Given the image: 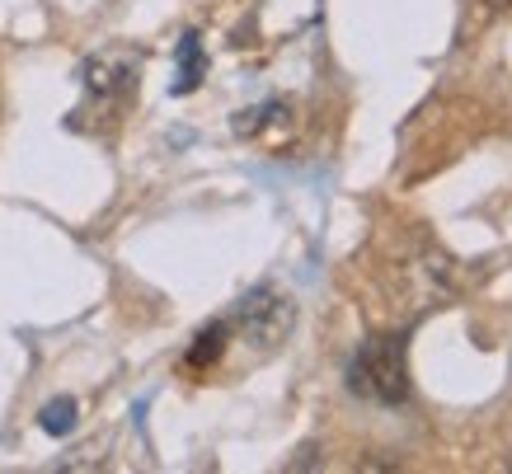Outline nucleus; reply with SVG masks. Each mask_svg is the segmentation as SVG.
I'll list each match as a JSON object with an SVG mask.
<instances>
[{
	"label": "nucleus",
	"instance_id": "obj_1",
	"mask_svg": "<svg viewBox=\"0 0 512 474\" xmlns=\"http://www.w3.org/2000/svg\"><path fill=\"white\" fill-rule=\"evenodd\" d=\"M348 390L372 404H404L409 399V362L400 338H372L348 362Z\"/></svg>",
	"mask_w": 512,
	"mask_h": 474
},
{
	"label": "nucleus",
	"instance_id": "obj_2",
	"mask_svg": "<svg viewBox=\"0 0 512 474\" xmlns=\"http://www.w3.org/2000/svg\"><path fill=\"white\" fill-rule=\"evenodd\" d=\"M235 329L249 338V343H259V348H273L287 329H292V301L278 296V291H254L240 315H235Z\"/></svg>",
	"mask_w": 512,
	"mask_h": 474
},
{
	"label": "nucleus",
	"instance_id": "obj_3",
	"mask_svg": "<svg viewBox=\"0 0 512 474\" xmlns=\"http://www.w3.org/2000/svg\"><path fill=\"white\" fill-rule=\"evenodd\" d=\"M137 76V57H127V52H99L85 62V85L90 94H118L132 85Z\"/></svg>",
	"mask_w": 512,
	"mask_h": 474
},
{
	"label": "nucleus",
	"instance_id": "obj_4",
	"mask_svg": "<svg viewBox=\"0 0 512 474\" xmlns=\"http://www.w3.org/2000/svg\"><path fill=\"white\" fill-rule=\"evenodd\" d=\"M202 76H207V57H202V38L198 33H184V43H179V76H174L170 90L174 94H188L198 90Z\"/></svg>",
	"mask_w": 512,
	"mask_h": 474
},
{
	"label": "nucleus",
	"instance_id": "obj_5",
	"mask_svg": "<svg viewBox=\"0 0 512 474\" xmlns=\"http://www.w3.org/2000/svg\"><path fill=\"white\" fill-rule=\"evenodd\" d=\"M226 338H231V324L226 320L207 324V329L193 338V348H188V367H212L221 352H226Z\"/></svg>",
	"mask_w": 512,
	"mask_h": 474
},
{
	"label": "nucleus",
	"instance_id": "obj_6",
	"mask_svg": "<svg viewBox=\"0 0 512 474\" xmlns=\"http://www.w3.org/2000/svg\"><path fill=\"white\" fill-rule=\"evenodd\" d=\"M38 423H43V432H52V437H66V432L76 428V399H52L43 413H38Z\"/></svg>",
	"mask_w": 512,
	"mask_h": 474
},
{
	"label": "nucleus",
	"instance_id": "obj_7",
	"mask_svg": "<svg viewBox=\"0 0 512 474\" xmlns=\"http://www.w3.org/2000/svg\"><path fill=\"white\" fill-rule=\"evenodd\" d=\"M489 5H508V0H489Z\"/></svg>",
	"mask_w": 512,
	"mask_h": 474
},
{
	"label": "nucleus",
	"instance_id": "obj_8",
	"mask_svg": "<svg viewBox=\"0 0 512 474\" xmlns=\"http://www.w3.org/2000/svg\"><path fill=\"white\" fill-rule=\"evenodd\" d=\"M508 470H512V465H508Z\"/></svg>",
	"mask_w": 512,
	"mask_h": 474
}]
</instances>
